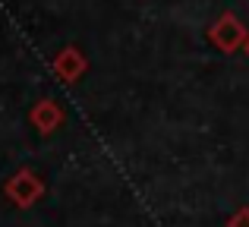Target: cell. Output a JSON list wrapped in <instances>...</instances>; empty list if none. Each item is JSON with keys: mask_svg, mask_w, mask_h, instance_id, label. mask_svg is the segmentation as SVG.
Segmentation results:
<instances>
[{"mask_svg": "<svg viewBox=\"0 0 249 227\" xmlns=\"http://www.w3.org/2000/svg\"><path fill=\"white\" fill-rule=\"evenodd\" d=\"M208 38H212V44L221 48V51H237V48H243V41H246V25L240 22L233 13H224V16L214 19V25L208 29Z\"/></svg>", "mask_w": 249, "mask_h": 227, "instance_id": "6da1fadb", "label": "cell"}, {"mask_svg": "<svg viewBox=\"0 0 249 227\" xmlns=\"http://www.w3.org/2000/svg\"><path fill=\"white\" fill-rule=\"evenodd\" d=\"M54 70H57V76H60L63 82H73V79L82 76L85 57L79 54V48H63L60 54H57V60H54Z\"/></svg>", "mask_w": 249, "mask_h": 227, "instance_id": "7a4b0ae2", "label": "cell"}, {"mask_svg": "<svg viewBox=\"0 0 249 227\" xmlns=\"http://www.w3.org/2000/svg\"><path fill=\"white\" fill-rule=\"evenodd\" d=\"M35 120L41 123V129H51V126L57 123V107L51 105V101H44V105L35 111Z\"/></svg>", "mask_w": 249, "mask_h": 227, "instance_id": "3957f363", "label": "cell"}, {"mask_svg": "<svg viewBox=\"0 0 249 227\" xmlns=\"http://www.w3.org/2000/svg\"><path fill=\"white\" fill-rule=\"evenodd\" d=\"M243 44H246V54H249V35H246V41H243Z\"/></svg>", "mask_w": 249, "mask_h": 227, "instance_id": "277c9868", "label": "cell"}]
</instances>
